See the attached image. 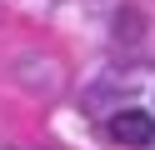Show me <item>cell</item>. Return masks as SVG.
<instances>
[{"label": "cell", "mask_w": 155, "mask_h": 150, "mask_svg": "<svg viewBox=\"0 0 155 150\" xmlns=\"http://www.w3.org/2000/svg\"><path fill=\"white\" fill-rule=\"evenodd\" d=\"M110 140H115V145L140 150V145L155 140V120L145 115V110H120V115H110Z\"/></svg>", "instance_id": "cell-1"}]
</instances>
